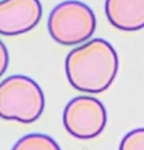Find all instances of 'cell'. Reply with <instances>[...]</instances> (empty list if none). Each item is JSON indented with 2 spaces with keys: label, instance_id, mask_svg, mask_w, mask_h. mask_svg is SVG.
I'll list each match as a JSON object with an SVG mask.
<instances>
[{
  "label": "cell",
  "instance_id": "cell-1",
  "mask_svg": "<svg viewBox=\"0 0 144 150\" xmlns=\"http://www.w3.org/2000/svg\"><path fill=\"white\" fill-rule=\"evenodd\" d=\"M65 70L74 89L97 95L113 84L119 72V56L108 41L94 38L67 54Z\"/></svg>",
  "mask_w": 144,
  "mask_h": 150
},
{
  "label": "cell",
  "instance_id": "cell-6",
  "mask_svg": "<svg viewBox=\"0 0 144 150\" xmlns=\"http://www.w3.org/2000/svg\"><path fill=\"white\" fill-rule=\"evenodd\" d=\"M105 15L120 31L143 30L144 0H105Z\"/></svg>",
  "mask_w": 144,
  "mask_h": 150
},
{
  "label": "cell",
  "instance_id": "cell-3",
  "mask_svg": "<svg viewBox=\"0 0 144 150\" xmlns=\"http://www.w3.org/2000/svg\"><path fill=\"white\" fill-rule=\"evenodd\" d=\"M96 15L88 4L66 0L50 12L47 30L57 43L74 46L89 41L96 31Z\"/></svg>",
  "mask_w": 144,
  "mask_h": 150
},
{
  "label": "cell",
  "instance_id": "cell-4",
  "mask_svg": "<svg viewBox=\"0 0 144 150\" xmlns=\"http://www.w3.org/2000/svg\"><path fill=\"white\" fill-rule=\"evenodd\" d=\"M63 126L73 138L93 139L104 131L108 120L102 101L93 96H77L63 110Z\"/></svg>",
  "mask_w": 144,
  "mask_h": 150
},
{
  "label": "cell",
  "instance_id": "cell-8",
  "mask_svg": "<svg viewBox=\"0 0 144 150\" xmlns=\"http://www.w3.org/2000/svg\"><path fill=\"white\" fill-rule=\"evenodd\" d=\"M119 150H144V127H139L128 134L120 142Z\"/></svg>",
  "mask_w": 144,
  "mask_h": 150
},
{
  "label": "cell",
  "instance_id": "cell-9",
  "mask_svg": "<svg viewBox=\"0 0 144 150\" xmlns=\"http://www.w3.org/2000/svg\"><path fill=\"white\" fill-rule=\"evenodd\" d=\"M10 62V56H8V50L3 42L0 41V77L6 73Z\"/></svg>",
  "mask_w": 144,
  "mask_h": 150
},
{
  "label": "cell",
  "instance_id": "cell-7",
  "mask_svg": "<svg viewBox=\"0 0 144 150\" xmlns=\"http://www.w3.org/2000/svg\"><path fill=\"white\" fill-rule=\"evenodd\" d=\"M12 150H61V147L50 135L32 133L16 141Z\"/></svg>",
  "mask_w": 144,
  "mask_h": 150
},
{
  "label": "cell",
  "instance_id": "cell-5",
  "mask_svg": "<svg viewBox=\"0 0 144 150\" xmlns=\"http://www.w3.org/2000/svg\"><path fill=\"white\" fill-rule=\"evenodd\" d=\"M42 18L39 0H0V34L15 37L35 28Z\"/></svg>",
  "mask_w": 144,
  "mask_h": 150
},
{
  "label": "cell",
  "instance_id": "cell-2",
  "mask_svg": "<svg viewBox=\"0 0 144 150\" xmlns=\"http://www.w3.org/2000/svg\"><path fill=\"white\" fill-rule=\"evenodd\" d=\"M45 110L42 88L31 77L10 76L0 83V118L28 125L38 120Z\"/></svg>",
  "mask_w": 144,
  "mask_h": 150
}]
</instances>
